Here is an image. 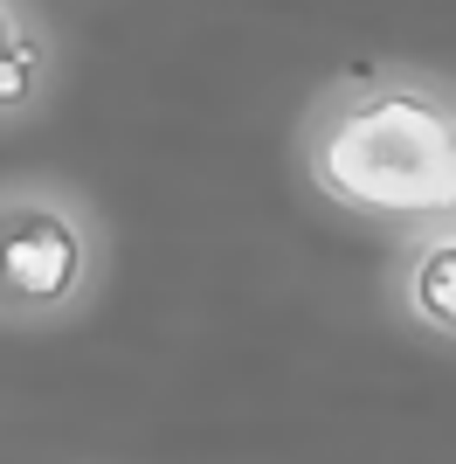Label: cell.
Wrapping results in <instances>:
<instances>
[{
	"label": "cell",
	"mask_w": 456,
	"mask_h": 464,
	"mask_svg": "<svg viewBox=\"0 0 456 464\" xmlns=\"http://www.w3.org/2000/svg\"><path fill=\"white\" fill-rule=\"evenodd\" d=\"M298 160L325 201L394 229H456V91L415 70H353L311 104Z\"/></svg>",
	"instance_id": "6da1fadb"
},
{
	"label": "cell",
	"mask_w": 456,
	"mask_h": 464,
	"mask_svg": "<svg viewBox=\"0 0 456 464\" xmlns=\"http://www.w3.org/2000/svg\"><path fill=\"white\" fill-rule=\"evenodd\" d=\"M90 291V229L56 194L14 188L0 208V305L7 326H49Z\"/></svg>",
	"instance_id": "7a4b0ae2"
},
{
	"label": "cell",
	"mask_w": 456,
	"mask_h": 464,
	"mask_svg": "<svg viewBox=\"0 0 456 464\" xmlns=\"http://www.w3.org/2000/svg\"><path fill=\"white\" fill-rule=\"evenodd\" d=\"M401 312H408L415 333L456 347V229H436L408 250V264H401Z\"/></svg>",
	"instance_id": "3957f363"
},
{
	"label": "cell",
	"mask_w": 456,
	"mask_h": 464,
	"mask_svg": "<svg viewBox=\"0 0 456 464\" xmlns=\"http://www.w3.org/2000/svg\"><path fill=\"white\" fill-rule=\"evenodd\" d=\"M42 83H49V35L21 0H7L0 7V118L21 125V111L42 97Z\"/></svg>",
	"instance_id": "277c9868"
}]
</instances>
